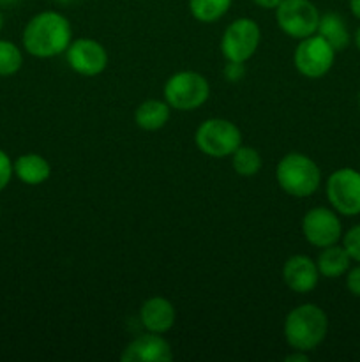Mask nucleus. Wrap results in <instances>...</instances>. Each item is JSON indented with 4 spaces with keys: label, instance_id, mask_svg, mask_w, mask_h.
<instances>
[{
    "label": "nucleus",
    "instance_id": "nucleus-13",
    "mask_svg": "<svg viewBox=\"0 0 360 362\" xmlns=\"http://www.w3.org/2000/svg\"><path fill=\"white\" fill-rule=\"evenodd\" d=\"M282 279L292 292L309 293L318 286L320 271L313 258L306 255H293L284 262Z\"/></svg>",
    "mask_w": 360,
    "mask_h": 362
},
{
    "label": "nucleus",
    "instance_id": "nucleus-15",
    "mask_svg": "<svg viewBox=\"0 0 360 362\" xmlns=\"http://www.w3.org/2000/svg\"><path fill=\"white\" fill-rule=\"evenodd\" d=\"M13 170L18 179L27 186L44 184L52 175V166L48 159L39 154H23L13 163Z\"/></svg>",
    "mask_w": 360,
    "mask_h": 362
},
{
    "label": "nucleus",
    "instance_id": "nucleus-5",
    "mask_svg": "<svg viewBox=\"0 0 360 362\" xmlns=\"http://www.w3.org/2000/svg\"><path fill=\"white\" fill-rule=\"evenodd\" d=\"M198 148L210 158H228L242 145V133L228 119H207L194 134Z\"/></svg>",
    "mask_w": 360,
    "mask_h": 362
},
{
    "label": "nucleus",
    "instance_id": "nucleus-12",
    "mask_svg": "<svg viewBox=\"0 0 360 362\" xmlns=\"http://www.w3.org/2000/svg\"><path fill=\"white\" fill-rule=\"evenodd\" d=\"M122 362H172L173 352L162 334L148 332L136 336L120 354Z\"/></svg>",
    "mask_w": 360,
    "mask_h": 362
},
{
    "label": "nucleus",
    "instance_id": "nucleus-9",
    "mask_svg": "<svg viewBox=\"0 0 360 362\" xmlns=\"http://www.w3.org/2000/svg\"><path fill=\"white\" fill-rule=\"evenodd\" d=\"M327 198L337 214H360V172L353 168H339L327 179Z\"/></svg>",
    "mask_w": 360,
    "mask_h": 362
},
{
    "label": "nucleus",
    "instance_id": "nucleus-27",
    "mask_svg": "<svg viewBox=\"0 0 360 362\" xmlns=\"http://www.w3.org/2000/svg\"><path fill=\"white\" fill-rule=\"evenodd\" d=\"M253 2L261 9H275L282 0H253Z\"/></svg>",
    "mask_w": 360,
    "mask_h": 362
},
{
    "label": "nucleus",
    "instance_id": "nucleus-10",
    "mask_svg": "<svg viewBox=\"0 0 360 362\" xmlns=\"http://www.w3.org/2000/svg\"><path fill=\"white\" fill-rule=\"evenodd\" d=\"M304 239L314 247H327L342 239V225L337 212L328 207H313L302 219Z\"/></svg>",
    "mask_w": 360,
    "mask_h": 362
},
{
    "label": "nucleus",
    "instance_id": "nucleus-28",
    "mask_svg": "<svg viewBox=\"0 0 360 362\" xmlns=\"http://www.w3.org/2000/svg\"><path fill=\"white\" fill-rule=\"evenodd\" d=\"M349 9H352L353 16L360 20V0H349Z\"/></svg>",
    "mask_w": 360,
    "mask_h": 362
},
{
    "label": "nucleus",
    "instance_id": "nucleus-29",
    "mask_svg": "<svg viewBox=\"0 0 360 362\" xmlns=\"http://www.w3.org/2000/svg\"><path fill=\"white\" fill-rule=\"evenodd\" d=\"M353 41H355V46H356V49H359V52H360V27L356 28L355 35H353Z\"/></svg>",
    "mask_w": 360,
    "mask_h": 362
},
{
    "label": "nucleus",
    "instance_id": "nucleus-31",
    "mask_svg": "<svg viewBox=\"0 0 360 362\" xmlns=\"http://www.w3.org/2000/svg\"><path fill=\"white\" fill-rule=\"evenodd\" d=\"M2 27H4V16L2 13H0V30H2Z\"/></svg>",
    "mask_w": 360,
    "mask_h": 362
},
{
    "label": "nucleus",
    "instance_id": "nucleus-30",
    "mask_svg": "<svg viewBox=\"0 0 360 362\" xmlns=\"http://www.w3.org/2000/svg\"><path fill=\"white\" fill-rule=\"evenodd\" d=\"M56 2H59V4H71V2H74V0H56Z\"/></svg>",
    "mask_w": 360,
    "mask_h": 362
},
{
    "label": "nucleus",
    "instance_id": "nucleus-23",
    "mask_svg": "<svg viewBox=\"0 0 360 362\" xmlns=\"http://www.w3.org/2000/svg\"><path fill=\"white\" fill-rule=\"evenodd\" d=\"M13 161H11L9 156L0 148V191H4L7 187V184L11 182V177H13Z\"/></svg>",
    "mask_w": 360,
    "mask_h": 362
},
{
    "label": "nucleus",
    "instance_id": "nucleus-4",
    "mask_svg": "<svg viewBox=\"0 0 360 362\" xmlns=\"http://www.w3.org/2000/svg\"><path fill=\"white\" fill-rule=\"evenodd\" d=\"M210 85L196 71H179L164 83V101L179 112H193L208 101Z\"/></svg>",
    "mask_w": 360,
    "mask_h": 362
},
{
    "label": "nucleus",
    "instance_id": "nucleus-6",
    "mask_svg": "<svg viewBox=\"0 0 360 362\" xmlns=\"http://www.w3.org/2000/svg\"><path fill=\"white\" fill-rule=\"evenodd\" d=\"M320 16V11L311 0H282L275 7V21L279 28L299 41L316 34Z\"/></svg>",
    "mask_w": 360,
    "mask_h": 362
},
{
    "label": "nucleus",
    "instance_id": "nucleus-32",
    "mask_svg": "<svg viewBox=\"0 0 360 362\" xmlns=\"http://www.w3.org/2000/svg\"><path fill=\"white\" fill-rule=\"evenodd\" d=\"M359 105H360V94H359Z\"/></svg>",
    "mask_w": 360,
    "mask_h": 362
},
{
    "label": "nucleus",
    "instance_id": "nucleus-7",
    "mask_svg": "<svg viewBox=\"0 0 360 362\" xmlns=\"http://www.w3.org/2000/svg\"><path fill=\"white\" fill-rule=\"evenodd\" d=\"M260 25L251 18H236L226 27L221 39V52L226 60L247 62L260 46Z\"/></svg>",
    "mask_w": 360,
    "mask_h": 362
},
{
    "label": "nucleus",
    "instance_id": "nucleus-1",
    "mask_svg": "<svg viewBox=\"0 0 360 362\" xmlns=\"http://www.w3.org/2000/svg\"><path fill=\"white\" fill-rule=\"evenodd\" d=\"M23 48L37 59H52L66 53L73 41L69 20L56 11H42L35 14L23 30Z\"/></svg>",
    "mask_w": 360,
    "mask_h": 362
},
{
    "label": "nucleus",
    "instance_id": "nucleus-24",
    "mask_svg": "<svg viewBox=\"0 0 360 362\" xmlns=\"http://www.w3.org/2000/svg\"><path fill=\"white\" fill-rule=\"evenodd\" d=\"M244 64L246 62H232V60H228L222 74H224L229 83H236V81L244 80V76H246V66Z\"/></svg>",
    "mask_w": 360,
    "mask_h": 362
},
{
    "label": "nucleus",
    "instance_id": "nucleus-8",
    "mask_svg": "<svg viewBox=\"0 0 360 362\" xmlns=\"http://www.w3.org/2000/svg\"><path fill=\"white\" fill-rule=\"evenodd\" d=\"M335 53L337 52L320 34H313L306 39H300L293 55V62L302 76L316 80L332 69Z\"/></svg>",
    "mask_w": 360,
    "mask_h": 362
},
{
    "label": "nucleus",
    "instance_id": "nucleus-21",
    "mask_svg": "<svg viewBox=\"0 0 360 362\" xmlns=\"http://www.w3.org/2000/svg\"><path fill=\"white\" fill-rule=\"evenodd\" d=\"M23 66V53L14 42L0 39V76H13Z\"/></svg>",
    "mask_w": 360,
    "mask_h": 362
},
{
    "label": "nucleus",
    "instance_id": "nucleus-33",
    "mask_svg": "<svg viewBox=\"0 0 360 362\" xmlns=\"http://www.w3.org/2000/svg\"><path fill=\"white\" fill-rule=\"evenodd\" d=\"M6 2H9V0H6Z\"/></svg>",
    "mask_w": 360,
    "mask_h": 362
},
{
    "label": "nucleus",
    "instance_id": "nucleus-25",
    "mask_svg": "<svg viewBox=\"0 0 360 362\" xmlns=\"http://www.w3.org/2000/svg\"><path fill=\"white\" fill-rule=\"evenodd\" d=\"M346 286H348L349 293L360 297V264L346 272Z\"/></svg>",
    "mask_w": 360,
    "mask_h": 362
},
{
    "label": "nucleus",
    "instance_id": "nucleus-22",
    "mask_svg": "<svg viewBox=\"0 0 360 362\" xmlns=\"http://www.w3.org/2000/svg\"><path fill=\"white\" fill-rule=\"evenodd\" d=\"M342 247L348 251L349 258L356 264H360V223L352 226L348 232L342 235Z\"/></svg>",
    "mask_w": 360,
    "mask_h": 362
},
{
    "label": "nucleus",
    "instance_id": "nucleus-19",
    "mask_svg": "<svg viewBox=\"0 0 360 362\" xmlns=\"http://www.w3.org/2000/svg\"><path fill=\"white\" fill-rule=\"evenodd\" d=\"M232 2L233 0H189V11L194 20L201 23H214L228 13Z\"/></svg>",
    "mask_w": 360,
    "mask_h": 362
},
{
    "label": "nucleus",
    "instance_id": "nucleus-11",
    "mask_svg": "<svg viewBox=\"0 0 360 362\" xmlns=\"http://www.w3.org/2000/svg\"><path fill=\"white\" fill-rule=\"evenodd\" d=\"M66 59L71 69L81 76H97L108 67V52L101 42L90 37L71 41Z\"/></svg>",
    "mask_w": 360,
    "mask_h": 362
},
{
    "label": "nucleus",
    "instance_id": "nucleus-20",
    "mask_svg": "<svg viewBox=\"0 0 360 362\" xmlns=\"http://www.w3.org/2000/svg\"><path fill=\"white\" fill-rule=\"evenodd\" d=\"M263 159L254 147L240 145L232 154V166L240 177H254L261 170Z\"/></svg>",
    "mask_w": 360,
    "mask_h": 362
},
{
    "label": "nucleus",
    "instance_id": "nucleus-26",
    "mask_svg": "<svg viewBox=\"0 0 360 362\" xmlns=\"http://www.w3.org/2000/svg\"><path fill=\"white\" fill-rule=\"evenodd\" d=\"M295 354H289L286 356V362H309V357H307V352H300V350H293Z\"/></svg>",
    "mask_w": 360,
    "mask_h": 362
},
{
    "label": "nucleus",
    "instance_id": "nucleus-2",
    "mask_svg": "<svg viewBox=\"0 0 360 362\" xmlns=\"http://www.w3.org/2000/svg\"><path fill=\"white\" fill-rule=\"evenodd\" d=\"M327 332V313L316 304H300L286 315L284 338L292 350L313 352L323 343Z\"/></svg>",
    "mask_w": 360,
    "mask_h": 362
},
{
    "label": "nucleus",
    "instance_id": "nucleus-16",
    "mask_svg": "<svg viewBox=\"0 0 360 362\" xmlns=\"http://www.w3.org/2000/svg\"><path fill=\"white\" fill-rule=\"evenodd\" d=\"M172 106L161 99H147L134 112V122L145 131H157L164 127L169 120Z\"/></svg>",
    "mask_w": 360,
    "mask_h": 362
},
{
    "label": "nucleus",
    "instance_id": "nucleus-14",
    "mask_svg": "<svg viewBox=\"0 0 360 362\" xmlns=\"http://www.w3.org/2000/svg\"><path fill=\"white\" fill-rule=\"evenodd\" d=\"M140 320L148 332L164 334L175 325V306L164 297H150L141 304Z\"/></svg>",
    "mask_w": 360,
    "mask_h": 362
},
{
    "label": "nucleus",
    "instance_id": "nucleus-17",
    "mask_svg": "<svg viewBox=\"0 0 360 362\" xmlns=\"http://www.w3.org/2000/svg\"><path fill=\"white\" fill-rule=\"evenodd\" d=\"M352 258H349L348 251L342 246L337 244H332V246L321 247V253L318 255V271L320 276L328 279H335L344 276L349 271V265H352Z\"/></svg>",
    "mask_w": 360,
    "mask_h": 362
},
{
    "label": "nucleus",
    "instance_id": "nucleus-18",
    "mask_svg": "<svg viewBox=\"0 0 360 362\" xmlns=\"http://www.w3.org/2000/svg\"><path fill=\"white\" fill-rule=\"evenodd\" d=\"M316 34H320L335 52L346 49L349 46V41H352L344 18L337 13H327L320 16Z\"/></svg>",
    "mask_w": 360,
    "mask_h": 362
},
{
    "label": "nucleus",
    "instance_id": "nucleus-3",
    "mask_svg": "<svg viewBox=\"0 0 360 362\" xmlns=\"http://www.w3.org/2000/svg\"><path fill=\"white\" fill-rule=\"evenodd\" d=\"M275 179L286 194L295 198L313 197L321 184V170L309 156L289 152L279 161Z\"/></svg>",
    "mask_w": 360,
    "mask_h": 362
}]
</instances>
